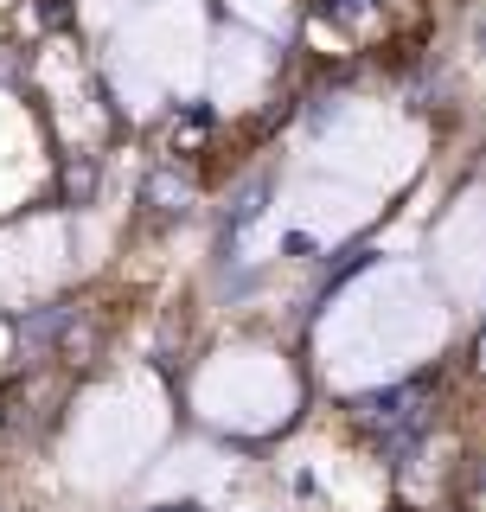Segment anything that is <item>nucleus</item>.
I'll return each instance as SVG.
<instances>
[{
	"label": "nucleus",
	"instance_id": "f257e3e1",
	"mask_svg": "<svg viewBox=\"0 0 486 512\" xmlns=\"http://www.w3.org/2000/svg\"><path fill=\"white\" fill-rule=\"evenodd\" d=\"M429 391H435V378H410V384H391V391H371L352 404V423L365 429V436H378V442H416L423 436V423H429Z\"/></svg>",
	"mask_w": 486,
	"mask_h": 512
},
{
	"label": "nucleus",
	"instance_id": "f03ea898",
	"mask_svg": "<svg viewBox=\"0 0 486 512\" xmlns=\"http://www.w3.org/2000/svg\"><path fill=\"white\" fill-rule=\"evenodd\" d=\"M141 199H148V212H160V218H186L192 212V180L173 173V167H154L148 180H141Z\"/></svg>",
	"mask_w": 486,
	"mask_h": 512
},
{
	"label": "nucleus",
	"instance_id": "7ed1b4c3",
	"mask_svg": "<svg viewBox=\"0 0 486 512\" xmlns=\"http://www.w3.org/2000/svg\"><path fill=\"white\" fill-rule=\"evenodd\" d=\"M52 346H58V359L77 372V365H90V359H96L103 333H96V320H90V314H64V327H58V340H52Z\"/></svg>",
	"mask_w": 486,
	"mask_h": 512
},
{
	"label": "nucleus",
	"instance_id": "20e7f679",
	"mask_svg": "<svg viewBox=\"0 0 486 512\" xmlns=\"http://www.w3.org/2000/svg\"><path fill=\"white\" fill-rule=\"evenodd\" d=\"M205 135H212V109H186V116L167 122V154H192Z\"/></svg>",
	"mask_w": 486,
	"mask_h": 512
},
{
	"label": "nucleus",
	"instance_id": "39448f33",
	"mask_svg": "<svg viewBox=\"0 0 486 512\" xmlns=\"http://www.w3.org/2000/svg\"><path fill=\"white\" fill-rule=\"evenodd\" d=\"M90 192H96V167H90V160H71V167H64V199L84 205Z\"/></svg>",
	"mask_w": 486,
	"mask_h": 512
},
{
	"label": "nucleus",
	"instance_id": "423d86ee",
	"mask_svg": "<svg viewBox=\"0 0 486 512\" xmlns=\"http://www.w3.org/2000/svg\"><path fill=\"white\" fill-rule=\"evenodd\" d=\"M39 13H45L52 26H64V20H71V0H39Z\"/></svg>",
	"mask_w": 486,
	"mask_h": 512
},
{
	"label": "nucleus",
	"instance_id": "0eeeda50",
	"mask_svg": "<svg viewBox=\"0 0 486 512\" xmlns=\"http://www.w3.org/2000/svg\"><path fill=\"white\" fill-rule=\"evenodd\" d=\"M13 340H20V333H13V320H0V359H13Z\"/></svg>",
	"mask_w": 486,
	"mask_h": 512
},
{
	"label": "nucleus",
	"instance_id": "6e6552de",
	"mask_svg": "<svg viewBox=\"0 0 486 512\" xmlns=\"http://www.w3.org/2000/svg\"><path fill=\"white\" fill-rule=\"evenodd\" d=\"M474 365H480V372H486V333H480V340H474Z\"/></svg>",
	"mask_w": 486,
	"mask_h": 512
}]
</instances>
